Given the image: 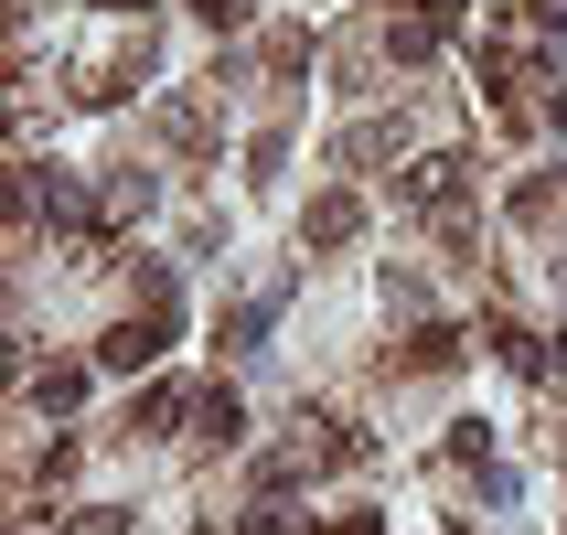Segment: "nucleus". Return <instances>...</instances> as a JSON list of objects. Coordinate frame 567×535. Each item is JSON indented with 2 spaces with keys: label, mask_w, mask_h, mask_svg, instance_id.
Returning <instances> with one entry per match:
<instances>
[{
  "label": "nucleus",
  "mask_w": 567,
  "mask_h": 535,
  "mask_svg": "<svg viewBox=\"0 0 567 535\" xmlns=\"http://www.w3.org/2000/svg\"><path fill=\"white\" fill-rule=\"evenodd\" d=\"M161 140H183V151H204V140H215V119H204L193 96H172V107H161Z\"/></svg>",
  "instance_id": "nucleus-8"
},
{
  "label": "nucleus",
  "mask_w": 567,
  "mask_h": 535,
  "mask_svg": "<svg viewBox=\"0 0 567 535\" xmlns=\"http://www.w3.org/2000/svg\"><path fill=\"white\" fill-rule=\"evenodd\" d=\"M461 364V332H417L408 353H385V375H450Z\"/></svg>",
  "instance_id": "nucleus-3"
},
{
  "label": "nucleus",
  "mask_w": 567,
  "mask_h": 535,
  "mask_svg": "<svg viewBox=\"0 0 567 535\" xmlns=\"http://www.w3.org/2000/svg\"><path fill=\"white\" fill-rule=\"evenodd\" d=\"M300 236H311V247H353V236H364V204H353V193H321L311 215H300Z\"/></svg>",
  "instance_id": "nucleus-2"
},
{
  "label": "nucleus",
  "mask_w": 567,
  "mask_h": 535,
  "mask_svg": "<svg viewBox=\"0 0 567 535\" xmlns=\"http://www.w3.org/2000/svg\"><path fill=\"white\" fill-rule=\"evenodd\" d=\"M417 22H461V0H417Z\"/></svg>",
  "instance_id": "nucleus-12"
},
{
  "label": "nucleus",
  "mask_w": 567,
  "mask_h": 535,
  "mask_svg": "<svg viewBox=\"0 0 567 535\" xmlns=\"http://www.w3.org/2000/svg\"><path fill=\"white\" fill-rule=\"evenodd\" d=\"M172 418H183V385H140V397H128V440H161Z\"/></svg>",
  "instance_id": "nucleus-5"
},
{
  "label": "nucleus",
  "mask_w": 567,
  "mask_h": 535,
  "mask_svg": "<svg viewBox=\"0 0 567 535\" xmlns=\"http://www.w3.org/2000/svg\"><path fill=\"white\" fill-rule=\"evenodd\" d=\"M525 22H536V32H567V0H525Z\"/></svg>",
  "instance_id": "nucleus-11"
},
{
  "label": "nucleus",
  "mask_w": 567,
  "mask_h": 535,
  "mask_svg": "<svg viewBox=\"0 0 567 535\" xmlns=\"http://www.w3.org/2000/svg\"><path fill=\"white\" fill-rule=\"evenodd\" d=\"M408 193L429 204V215H450V204H461V161H417V172H408Z\"/></svg>",
  "instance_id": "nucleus-6"
},
{
  "label": "nucleus",
  "mask_w": 567,
  "mask_h": 535,
  "mask_svg": "<svg viewBox=\"0 0 567 535\" xmlns=\"http://www.w3.org/2000/svg\"><path fill=\"white\" fill-rule=\"evenodd\" d=\"M236 535H300V514H279V504H257V514H247V525H236Z\"/></svg>",
  "instance_id": "nucleus-10"
},
{
  "label": "nucleus",
  "mask_w": 567,
  "mask_h": 535,
  "mask_svg": "<svg viewBox=\"0 0 567 535\" xmlns=\"http://www.w3.org/2000/svg\"><path fill=\"white\" fill-rule=\"evenodd\" d=\"M172 321H183V311H151V300H140V311H128L118 332L96 343V364H118V375H140V364H151V353L172 343Z\"/></svg>",
  "instance_id": "nucleus-1"
},
{
  "label": "nucleus",
  "mask_w": 567,
  "mask_h": 535,
  "mask_svg": "<svg viewBox=\"0 0 567 535\" xmlns=\"http://www.w3.org/2000/svg\"><path fill=\"white\" fill-rule=\"evenodd\" d=\"M557 364H567V332H557Z\"/></svg>",
  "instance_id": "nucleus-13"
},
{
  "label": "nucleus",
  "mask_w": 567,
  "mask_h": 535,
  "mask_svg": "<svg viewBox=\"0 0 567 535\" xmlns=\"http://www.w3.org/2000/svg\"><path fill=\"white\" fill-rule=\"evenodd\" d=\"M311 64V32H268V75H300Z\"/></svg>",
  "instance_id": "nucleus-9"
},
{
  "label": "nucleus",
  "mask_w": 567,
  "mask_h": 535,
  "mask_svg": "<svg viewBox=\"0 0 567 535\" xmlns=\"http://www.w3.org/2000/svg\"><path fill=\"white\" fill-rule=\"evenodd\" d=\"M193 429H204V450H236V440H247V408H236V385H215V397L193 408Z\"/></svg>",
  "instance_id": "nucleus-4"
},
{
  "label": "nucleus",
  "mask_w": 567,
  "mask_h": 535,
  "mask_svg": "<svg viewBox=\"0 0 567 535\" xmlns=\"http://www.w3.org/2000/svg\"><path fill=\"white\" fill-rule=\"evenodd\" d=\"M75 397H86V364H43V375H32V408L43 418H64Z\"/></svg>",
  "instance_id": "nucleus-7"
}]
</instances>
